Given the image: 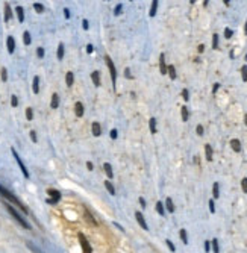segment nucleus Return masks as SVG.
Returning a JSON list of instances; mask_svg holds the SVG:
<instances>
[{"label": "nucleus", "instance_id": "obj_1", "mask_svg": "<svg viewBox=\"0 0 247 253\" xmlns=\"http://www.w3.org/2000/svg\"><path fill=\"white\" fill-rule=\"evenodd\" d=\"M0 196H2L3 199H6V200H8V202H11V203H14L15 206H17V208H20V209H21L23 211V214H28V208H26V206L21 203V202H20L18 200V199L14 196V194H12V192H9L8 190H6V188H3V186L2 185H0Z\"/></svg>", "mask_w": 247, "mask_h": 253}, {"label": "nucleus", "instance_id": "obj_2", "mask_svg": "<svg viewBox=\"0 0 247 253\" xmlns=\"http://www.w3.org/2000/svg\"><path fill=\"white\" fill-rule=\"evenodd\" d=\"M3 203H5V206H6V209H8V212H9V214H11L12 217H14V218L17 220V221H18L20 224L23 226L24 229H30V226H29L28 223H26V220H24V218H23V217H21V215H20L18 212L15 211V208H12V206H11L8 202H3Z\"/></svg>", "mask_w": 247, "mask_h": 253}, {"label": "nucleus", "instance_id": "obj_3", "mask_svg": "<svg viewBox=\"0 0 247 253\" xmlns=\"http://www.w3.org/2000/svg\"><path fill=\"white\" fill-rule=\"evenodd\" d=\"M105 61L108 64V68H109V73H111V81H112V85L115 88V82H117V70H115V65L112 62V59L109 56H105Z\"/></svg>", "mask_w": 247, "mask_h": 253}, {"label": "nucleus", "instance_id": "obj_4", "mask_svg": "<svg viewBox=\"0 0 247 253\" xmlns=\"http://www.w3.org/2000/svg\"><path fill=\"white\" fill-rule=\"evenodd\" d=\"M77 238H79V243H81L82 252H83V253H91V252H92V250H91V245H90V243H88V239L85 238V235H83V234H79Z\"/></svg>", "mask_w": 247, "mask_h": 253}, {"label": "nucleus", "instance_id": "obj_5", "mask_svg": "<svg viewBox=\"0 0 247 253\" xmlns=\"http://www.w3.org/2000/svg\"><path fill=\"white\" fill-rule=\"evenodd\" d=\"M12 150V155H14V158H15V161H17V164H18V167L21 168V171H23V174H24V177H29V171H28V168L24 167V164H23V161L20 159V156H18V153L15 152V149H11Z\"/></svg>", "mask_w": 247, "mask_h": 253}, {"label": "nucleus", "instance_id": "obj_6", "mask_svg": "<svg viewBox=\"0 0 247 253\" xmlns=\"http://www.w3.org/2000/svg\"><path fill=\"white\" fill-rule=\"evenodd\" d=\"M47 194L52 197L50 200H49V203H56V202L61 200V192L56 191V190H53V188H49L47 190Z\"/></svg>", "mask_w": 247, "mask_h": 253}, {"label": "nucleus", "instance_id": "obj_7", "mask_svg": "<svg viewBox=\"0 0 247 253\" xmlns=\"http://www.w3.org/2000/svg\"><path fill=\"white\" fill-rule=\"evenodd\" d=\"M135 218H137L138 224L141 226L143 229H146V230L149 229V226H147V223H146V220H144V217H143V214H141V212H135Z\"/></svg>", "mask_w": 247, "mask_h": 253}, {"label": "nucleus", "instance_id": "obj_8", "mask_svg": "<svg viewBox=\"0 0 247 253\" xmlns=\"http://www.w3.org/2000/svg\"><path fill=\"white\" fill-rule=\"evenodd\" d=\"M159 70H161L162 74H165L167 73V65H165V55L164 53H161V56H159Z\"/></svg>", "mask_w": 247, "mask_h": 253}, {"label": "nucleus", "instance_id": "obj_9", "mask_svg": "<svg viewBox=\"0 0 247 253\" xmlns=\"http://www.w3.org/2000/svg\"><path fill=\"white\" fill-rule=\"evenodd\" d=\"M91 130H92V135H94V136H100V135H102V128H100L99 123H92L91 124Z\"/></svg>", "mask_w": 247, "mask_h": 253}, {"label": "nucleus", "instance_id": "obj_10", "mask_svg": "<svg viewBox=\"0 0 247 253\" xmlns=\"http://www.w3.org/2000/svg\"><path fill=\"white\" fill-rule=\"evenodd\" d=\"M6 45H8V52L9 53H14L15 50V41L12 37H8V39H6Z\"/></svg>", "mask_w": 247, "mask_h": 253}, {"label": "nucleus", "instance_id": "obj_11", "mask_svg": "<svg viewBox=\"0 0 247 253\" xmlns=\"http://www.w3.org/2000/svg\"><path fill=\"white\" fill-rule=\"evenodd\" d=\"M15 12H17V18H18V21H20V23H23V21H24V9L21 8V6H17V8H15Z\"/></svg>", "mask_w": 247, "mask_h": 253}, {"label": "nucleus", "instance_id": "obj_12", "mask_svg": "<svg viewBox=\"0 0 247 253\" xmlns=\"http://www.w3.org/2000/svg\"><path fill=\"white\" fill-rule=\"evenodd\" d=\"M103 170H105L106 176H108L109 179H112V177H114V173H112V167H111V164L105 162V164H103Z\"/></svg>", "mask_w": 247, "mask_h": 253}, {"label": "nucleus", "instance_id": "obj_13", "mask_svg": "<svg viewBox=\"0 0 247 253\" xmlns=\"http://www.w3.org/2000/svg\"><path fill=\"white\" fill-rule=\"evenodd\" d=\"M230 147L233 152H241V143L238 139H230Z\"/></svg>", "mask_w": 247, "mask_h": 253}, {"label": "nucleus", "instance_id": "obj_14", "mask_svg": "<svg viewBox=\"0 0 247 253\" xmlns=\"http://www.w3.org/2000/svg\"><path fill=\"white\" fill-rule=\"evenodd\" d=\"M12 18V11H11V6L8 3H5V21H9Z\"/></svg>", "mask_w": 247, "mask_h": 253}, {"label": "nucleus", "instance_id": "obj_15", "mask_svg": "<svg viewBox=\"0 0 247 253\" xmlns=\"http://www.w3.org/2000/svg\"><path fill=\"white\" fill-rule=\"evenodd\" d=\"M91 79H92V83L96 86H100V73L99 71H92L91 73Z\"/></svg>", "mask_w": 247, "mask_h": 253}, {"label": "nucleus", "instance_id": "obj_16", "mask_svg": "<svg viewBox=\"0 0 247 253\" xmlns=\"http://www.w3.org/2000/svg\"><path fill=\"white\" fill-rule=\"evenodd\" d=\"M75 112H76L77 117H82V115H83V105H82L81 102H77V103L75 105Z\"/></svg>", "mask_w": 247, "mask_h": 253}, {"label": "nucleus", "instance_id": "obj_17", "mask_svg": "<svg viewBox=\"0 0 247 253\" xmlns=\"http://www.w3.org/2000/svg\"><path fill=\"white\" fill-rule=\"evenodd\" d=\"M32 90H33V92H35V94H38V92H39V77H38V76H35V77H33Z\"/></svg>", "mask_w": 247, "mask_h": 253}, {"label": "nucleus", "instance_id": "obj_18", "mask_svg": "<svg viewBox=\"0 0 247 253\" xmlns=\"http://www.w3.org/2000/svg\"><path fill=\"white\" fill-rule=\"evenodd\" d=\"M167 73L170 74V79H173V81L176 79V68H175V65H167Z\"/></svg>", "mask_w": 247, "mask_h": 253}, {"label": "nucleus", "instance_id": "obj_19", "mask_svg": "<svg viewBox=\"0 0 247 253\" xmlns=\"http://www.w3.org/2000/svg\"><path fill=\"white\" fill-rule=\"evenodd\" d=\"M50 106H52L53 109H56L58 106H59V96L56 94V92L52 96V103H50Z\"/></svg>", "mask_w": 247, "mask_h": 253}, {"label": "nucleus", "instance_id": "obj_20", "mask_svg": "<svg viewBox=\"0 0 247 253\" xmlns=\"http://www.w3.org/2000/svg\"><path fill=\"white\" fill-rule=\"evenodd\" d=\"M165 206H167V211L175 212V203H173V200H171L170 197H167V199H165Z\"/></svg>", "mask_w": 247, "mask_h": 253}, {"label": "nucleus", "instance_id": "obj_21", "mask_svg": "<svg viewBox=\"0 0 247 253\" xmlns=\"http://www.w3.org/2000/svg\"><path fill=\"white\" fill-rule=\"evenodd\" d=\"M105 186H106V190H108V192H109L111 196H115V188H114V185H112L109 181L105 182Z\"/></svg>", "mask_w": 247, "mask_h": 253}, {"label": "nucleus", "instance_id": "obj_22", "mask_svg": "<svg viewBox=\"0 0 247 253\" xmlns=\"http://www.w3.org/2000/svg\"><path fill=\"white\" fill-rule=\"evenodd\" d=\"M205 153H206V159H208V161H212V147L209 144L205 145Z\"/></svg>", "mask_w": 247, "mask_h": 253}, {"label": "nucleus", "instance_id": "obj_23", "mask_svg": "<svg viewBox=\"0 0 247 253\" xmlns=\"http://www.w3.org/2000/svg\"><path fill=\"white\" fill-rule=\"evenodd\" d=\"M212 196H214V199H218V196H220V185L217 182L212 185Z\"/></svg>", "mask_w": 247, "mask_h": 253}, {"label": "nucleus", "instance_id": "obj_24", "mask_svg": "<svg viewBox=\"0 0 247 253\" xmlns=\"http://www.w3.org/2000/svg\"><path fill=\"white\" fill-rule=\"evenodd\" d=\"M73 81H75V76H73L71 71H68V73L65 74V82H67V85L71 86V85H73Z\"/></svg>", "mask_w": 247, "mask_h": 253}, {"label": "nucleus", "instance_id": "obj_25", "mask_svg": "<svg viewBox=\"0 0 247 253\" xmlns=\"http://www.w3.org/2000/svg\"><path fill=\"white\" fill-rule=\"evenodd\" d=\"M156 9H158V0H153V2H152V8H150V17H155Z\"/></svg>", "mask_w": 247, "mask_h": 253}, {"label": "nucleus", "instance_id": "obj_26", "mask_svg": "<svg viewBox=\"0 0 247 253\" xmlns=\"http://www.w3.org/2000/svg\"><path fill=\"white\" fill-rule=\"evenodd\" d=\"M149 126H150V132H152V134H156V118H150Z\"/></svg>", "mask_w": 247, "mask_h": 253}, {"label": "nucleus", "instance_id": "obj_27", "mask_svg": "<svg viewBox=\"0 0 247 253\" xmlns=\"http://www.w3.org/2000/svg\"><path fill=\"white\" fill-rule=\"evenodd\" d=\"M156 211H158V214H159V215H165V211H164V205H162V202H158V203H156Z\"/></svg>", "mask_w": 247, "mask_h": 253}, {"label": "nucleus", "instance_id": "obj_28", "mask_svg": "<svg viewBox=\"0 0 247 253\" xmlns=\"http://www.w3.org/2000/svg\"><path fill=\"white\" fill-rule=\"evenodd\" d=\"M179 235H181V239L184 241V244H188V236H186V230L185 229H181Z\"/></svg>", "mask_w": 247, "mask_h": 253}, {"label": "nucleus", "instance_id": "obj_29", "mask_svg": "<svg viewBox=\"0 0 247 253\" xmlns=\"http://www.w3.org/2000/svg\"><path fill=\"white\" fill-rule=\"evenodd\" d=\"M85 217H86V220H88V223H90V224H97V223H96V220H94V217L90 214V211H85Z\"/></svg>", "mask_w": 247, "mask_h": 253}, {"label": "nucleus", "instance_id": "obj_30", "mask_svg": "<svg viewBox=\"0 0 247 253\" xmlns=\"http://www.w3.org/2000/svg\"><path fill=\"white\" fill-rule=\"evenodd\" d=\"M64 58V44L61 43L58 45V59H62Z\"/></svg>", "mask_w": 247, "mask_h": 253}, {"label": "nucleus", "instance_id": "obj_31", "mask_svg": "<svg viewBox=\"0 0 247 253\" xmlns=\"http://www.w3.org/2000/svg\"><path fill=\"white\" fill-rule=\"evenodd\" d=\"M23 39H24V44H26V45H29V44L32 43L30 34H29V32H24V34H23Z\"/></svg>", "mask_w": 247, "mask_h": 253}, {"label": "nucleus", "instance_id": "obj_32", "mask_svg": "<svg viewBox=\"0 0 247 253\" xmlns=\"http://www.w3.org/2000/svg\"><path fill=\"white\" fill-rule=\"evenodd\" d=\"M211 245H212V250H214V253H218L220 252V247H218V241L214 238L212 239V243H211Z\"/></svg>", "mask_w": 247, "mask_h": 253}, {"label": "nucleus", "instance_id": "obj_33", "mask_svg": "<svg viewBox=\"0 0 247 253\" xmlns=\"http://www.w3.org/2000/svg\"><path fill=\"white\" fill-rule=\"evenodd\" d=\"M33 8H35V11L38 12V14H41V12L44 11V6H43L41 3H38V2H37V3H33Z\"/></svg>", "mask_w": 247, "mask_h": 253}, {"label": "nucleus", "instance_id": "obj_34", "mask_svg": "<svg viewBox=\"0 0 247 253\" xmlns=\"http://www.w3.org/2000/svg\"><path fill=\"white\" fill-rule=\"evenodd\" d=\"M218 47V35L214 34L212 35V49H217Z\"/></svg>", "mask_w": 247, "mask_h": 253}, {"label": "nucleus", "instance_id": "obj_35", "mask_svg": "<svg viewBox=\"0 0 247 253\" xmlns=\"http://www.w3.org/2000/svg\"><path fill=\"white\" fill-rule=\"evenodd\" d=\"M182 120L184 121L188 120V109H186V106H182Z\"/></svg>", "mask_w": 247, "mask_h": 253}, {"label": "nucleus", "instance_id": "obj_36", "mask_svg": "<svg viewBox=\"0 0 247 253\" xmlns=\"http://www.w3.org/2000/svg\"><path fill=\"white\" fill-rule=\"evenodd\" d=\"M241 74H243V81L247 82V65H243V68H241Z\"/></svg>", "mask_w": 247, "mask_h": 253}, {"label": "nucleus", "instance_id": "obj_37", "mask_svg": "<svg viewBox=\"0 0 247 253\" xmlns=\"http://www.w3.org/2000/svg\"><path fill=\"white\" fill-rule=\"evenodd\" d=\"M26 118H28V120H32V118H33V111H32V108H28V109H26Z\"/></svg>", "mask_w": 247, "mask_h": 253}, {"label": "nucleus", "instance_id": "obj_38", "mask_svg": "<svg viewBox=\"0 0 247 253\" xmlns=\"http://www.w3.org/2000/svg\"><path fill=\"white\" fill-rule=\"evenodd\" d=\"M182 97H184V100H185V102H188V99H190V92H188V90H182Z\"/></svg>", "mask_w": 247, "mask_h": 253}, {"label": "nucleus", "instance_id": "obj_39", "mask_svg": "<svg viewBox=\"0 0 247 253\" xmlns=\"http://www.w3.org/2000/svg\"><path fill=\"white\" fill-rule=\"evenodd\" d=\"M2 81L3 82L8 81V71H6V68H2Z\"/></svg>", "mask_w": 247, "mask_h": 253}, {"label": "nucleus", "instance_id": "obj_40", "mask_svg": "<svg viewBox=\"0 0 247 253\" xmlns=\"http://www.w3.org/2000/svg\"><path fill=\"white\" fill-rule=\"evenodd\" d=\"M232 35H233V32H232L230 29H228V28H226V29H224V38H230Z\"/></svg>", "mask_w": 247, "mask_h": 253}, {"label": "nucleus", "instance_id": "obj_41", "mask_svg": "<svg viewBox=\"0 0 247 253\" xmlns=\"http://www.w3.org/2000/svg\"><path fill=\"white\" fill-rule=\"evenodd\" d=\"M11 105H12V106H18V99H17V96H12V97H11Z\"/></svg>", "mask_w": 247, "mask_h": 253}, {"label": "nucleus", "instance_id": "obj_42", "mask_svg": "<svg viewBox=\"0 0 247 253\" xmlns=\"http://www.w3.org/2000/svg\"><path fill=\"white\" fill-rule=\"evenodd\" d=\"M241 186H243V191L247 192V177H244L243 181H241Z\"/></svg>", "mask_w": 247, "mask_h": 253}, {"label": "nucleus", "instance_id": "obj_43", "mask_svg": "<svg viewBox=\"0 0 247 253\" xmlns=\"http://www.w3.org/2000/svg\"><path fill=\"white\" fill-rule=\"evenodd\" d=\"M165 243H167V245H168V247H170V250H171V252H175V250H176V247H175V244H173V243L170 241V239H167V241H165Z\"/></svg>", "mask_w": 247, "mask_h": 253}, {"label": "nucleus", "instance_id": "obj_44", "mask_svg": "<svg viewBox=\"0 0 247 253\" xmlns=\"http://www.w3.org/2000/svg\"><path fill=\"white\" fill-rule=\"evenodd\" d=\"M209 211L214 214L215 212V205H214V200H209Z\"/></svg>", "mask_w": 247, "mask_h": 253}, {"label": "nucleus", "instance_id": "obj_45", "mask_svg": "<svg viewBox=\"0 0 247 253\" xmlns=\"http://www.w3.org/2000/svg\"><path fill=\"white\" fill-rule=\"evenodd\" d=\"M37 55H38L39 58H43V56H44V49H43V47H38V49H37Z\"/></svg>", "mask_w": 247, "mask_h": 253}, {"label": "nucleus", "instance_id": "obj_46", "mask_svg": "<svg viewBox=\"0 0 247 253\" xmlns=\"http://www.w3.org/2000/svg\"><path fill=\"white\" fill-rule=\"evenodd\" d=\"M30 139H32L33 143H37V139H38V138H37V134H35V130H32V132H30Z\"/></svg>", "mask_w": 247, "mask_h": 253}, {"label": "nucleus", "instance_id": "obj_47", "mask_svg": "<svg viewBox=\"0 0 247 253\" xmlns=\"http://www.w3.org/2000/svg\"><path fill=\"white\" fill-rule=\"evenodd\" d=\"M121 8H123V5H121V3H120V5L117 6V8H115V11H114V14H115V15H118V14H120V12H121Z\"/></svg>", "mask_w": 247, "mask_h": 253}, {"label": "nucleus", "instance_id": "obj_48", "mask_svg": "<svg viewBox=\"0 0 247 253\" xmlns=\"http://www.w3.org/2000/svg\"><path fill=\"white\" fill-rule=\"evenodd\" d=\"M109 135H111V138H112V139H117V135H118V134H117V130H115V129H112Z\"/></svg>", "mask_w": 247, "mask_h": 253}, {"label": "nucleus", "instance_id": "obj_49", "mask_svg": "<svg viewBox=\"0 0 247 253\" xmlns=\"http://www.w3.org/2000/svg\"><path fill=\"white\" fill-rule=\"evenodd\" d=\"M82 28H83L85 30H88V28H90V24H88V20H83V21H82Z\"/></svg>", "mask_w": 247, "mask_h": 253}, {"label": "nucleus", "instance_id": "obj_50", "mask_svg": "<svg viewBox=\"0 0 247 253\" xmlns=\"http://www.w3.org/2000/svg\"><path fill=\"white\" fill-rule=\"evenodd\" d=\"M197 135H203V126L202 124L197 126Z\"/></svg>", "mask_w": 247, "mask_h": 253}, {"label": "nucleus", "instance_id": "obj_51", "mask_svg": "<svg viewBox=\"0 0 247 253\" xmlns=\"http://www.w3.org/2000/svg\"><path fill=\"white\" fill-rule=\"evenodd\" d=\"M92 50H94V47H92L91 44H88V45H86V53H88V55H91V53H92Z\"/></svg>", "mask_w": 247, "mask_h": 253}, {"label": "nucleus", "instance_id": "obj_52", "mask_svg": "<svg viewBox=\"0 0 247 253\" xmlns=\"http://www.w3.org/2000/svg\"><path fill=\"white\" fill-rule=\"evenodd\" d=\"M124 76L128 77V79H132V74H130V70H129V68L124 70Z\"/></svg>", "mask_w": 247, "mask_h": 253}, {"label": "nucleus", "instance_id": "obj_53", "mask_svg": "<svg viewBox=\"0 0 247 253\" xmlns=\"http://www.w3.org/2000/svg\"><path fill=\"white\" fill-rule=\"evenodd\" d=\"M205 250H206V252H209V250H211V243H209V241H206V243H205Z\"/></svg>", "mask_w": 247, "mask_h": 253}, {"label": "nucleus", "instance_id": "obj_54", "mask_svg": "<svg viewBox=\"0 0 247 253\" xmlns=\"http://www.w3.org/2000/svg\"><path fill=\"white\" fill-rule=\"evenodd\" d=\"M218 88H220V83H214V86H212V92H217Z\"/></svg>", "mask_w": 247, "mask_h": 253}, {"label": "nucleus", "instance_id": "obj_55", "mask_svg": "<svg viewBox=\"0 0 247 253\" xmlns=\"http://www.w3.org/2000/svg\"><path fill=\"white\" fill-rule=\"evenodd\" d=\"M139 205H141L143 208H146V200H144L143 197H139Z\"/></svg>", "mask_w": 247, "mask_h": 253}, {"label": "nucleus", "instance_id": "obj_56", "mask_svg": "<svg viewBox=\"0 0 247 253\" xmlns=\"http://www.w3.org/2000/svg\"><path fill=\"white\" fill-rule=\"evenodd\" d=\"M86 168H88V170H92V168H94V165H92V162H86Z\"/></svg>", "mask_w": 247, "mask_h": 253}, {"label": "nucleus", "instance_id": "obj_57", "mask_svg": "<svg viewBox=\"0 0 247 253\" xmlns=\"http://www.w3.org/2000/svg\"><path fill=\"white\" fill-rule=\"evenodd\" d=\"M64 14H65V18H70V11L67 9V8L64 9Z\"/></svg>", "mask_w": 247, "mask_h": 253}, {"label": "nucleus", "instance_id": "obj_58", "mask_svg": "<svg viewBox=\"0 0 247 253\" xmlns=\"http://www.w3.org/2000/svg\"><path fill=\"white\" fill-rule=\"evenodd\" d=\"M203 50H205V45H203V44H200V45H199V52H200V53H202Z\"/></svg>", "mask_w": 247, "mask_h": 253}, {"label": "nucleus", "instance_id": "obj_59", "mask_svg": "<svg viewBox=\"0 0 247 253\" xmlns=\"http://www.w3.org/2000/svg\"><path fill=\"white\" fill-rule=\"evenodd\" d=\"M244 123H246V126H247V114L244 115Z\"/></svg>", "mask_w": 247, "mask_h": 253}, {"label": "nucleus", "instance_id": "obj_60", "mask_svg": "<svg viewBox=\"0 0 247 253\" xmlns=\"http://www.w3.org/2000/svg\"><path fill=\"white\" fill-rule=\"evenodd\" d=\"M244 29H246V35H247V21H246V28Z\"/></svg>", "mask_w": 247, "mask_h": 253}, {"label": "nucleus", "instance_id": "obj_61", "mask_svg": "<svg viewBox=\"0 0 247 253\" xmlns=\"http://www.w3.org/2000/svg\"><path fill=\"white\" fill-rule=\"evenodd\" d=\"M246 61H247V55H246Z\"/></svg>", "mask_w": 247, "mask_h": 253}]
</instances>
